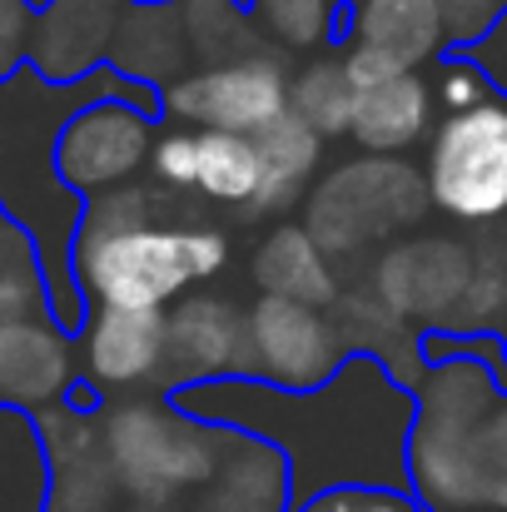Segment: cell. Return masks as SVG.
Masks as SVG:
<instances>
[{"instance_id":"4316f807","label":"cell","mask_w":507,"mask_h":512,"mask_svg":"<svg viewBox=\"0 0 507 512\" xmlns=\"http://www.w3.org/2000/svg\"><path fill=\"white\" fill-rule=\"evenodd\" d=\"M463 60H473V65L488 75V85L507 100V10L498 15V25H493L478 45H468V50H463Z\"/></svg>"},{"instance_id":"52a82bcc","label":"cell","mask_w":507,"mask_h":512,"mask_svg":"<svg viewBox=\"0 0 507 512\" xmlns=\"http://www.w3.org/2000/svg\"><path fill=\"white\" fill-rule=\"evenodd\" d=\"M249 343H254V378L289 388V393L324 388L348 363L343 329L324 309L299 304V299L259 294L249 309Z\"/></svg>"},{"instance_id":"7402d4cb","label":"cell","mask_w":507,"mask_h":512,"mask_svg":"<svg viewBox=\"0 0 507 512\" xmlns=\"http://www.w3.org/2000/svg\"><path fill=\"white\" fill-rule=\"evenodd\" d=\"M438 105H443V115H468V110H478V105H488L498 90L488 85V75L473 65V60H463V55H448L443 60V70H438Z\"/></svg>"},{"instance_id":"3957f363","label":"cell","mask_w":507,"mask_h":512,"mask_svg":"<svg viewBox=\"0 0 507 512\" xmlns=\"http://www.w3.org/2000/svg\"><path fill=\"white\" fill-rule=\"evenodd\" d=\"M423 184L433 209L458 224H498L507 214V100L493 95L468 115H443L428 140Z\"/></svg>"},{"instance_id":"44dd1931","label":"cell","mask_w":507,"mask_h":512,"mask_svg":"<svg viewBox=\"0 0 507 512\" xmlns=\"http://www.w3.org/2000/svg\"><path fill=\"white\" fill-rule=\"evenodd\" d=\"M289 115H299L319 140L348 135L353 125V85L338 55H314L289 85Z\"/></svg>"},{"instance_id":"30bf717a","label":"cell","mask_w":507,"mask_h":512,"mask_svg":"<svg viewBox=\"0 0 507 512\" xmlns=\"http://www.w3.org/2000/svg\"><path fill=\"white\" fill-rule=\"evenodd\" d=\"M85 383L95 393H120L169 368V314L160 309H90L80 329Z\"/></svg>"},{"instance_id":"5b68a950","label":"cell","mask_w":507,"mask_h":512,"mask_svg":"<svg viewBox=\"0 0 507 512\" xmlns=\"http://www.w3.org/2000/svg\"><path fill=\"white\" fill-rule=\"evenodd\" d=\"M289 75L274 55H244L219 60L194 75H179L160 90L165 120L194 130H224V135H264L289 115Z\"/></svg>"},{"instance_id":"4fadbf2b","label":"cell","mask_w":507,"mask_h":512,"mask_svg":"<svg viewBox=\"0 0 507 512\" xmlns=\"http://www.w3.org/2000/svg\"><path fill=\"white\" fill-rule=\"evenodd\" d=\"M433 85L408 70L378 90H358L353 95V125H348V140L373 155V160H393L403 150H413L423 135H428V120H433Z\"/></svg>"},{"instance_id":"ba28073f","label":"cell","mask_w":507,"mask_h":512,"mask_svg":"<svg viewBox=\"0 0 507 512\" xmlns=\"http://www.w3.org/2000/svg\"><path fill=\"white\" fill-rule=\"evenodd\" d=\"M169 388L219 383V378H254V343L249 314L219 294H189L169 309Z\"/></svg>"},{"instance_id":"484cf974","label":"cell","mask_w":507,"mask_h":512,"mask_svg":"<svg viewBox=\"0 0 507 512\" xmlns=\"http://www.w3.org/2000/svg\"><path fill=\"white\" fill-rule=\"evenodd\" d=\"M338 50H343L338 60H343V75H348L353 95H358V90H378V85L408 75L398 60H388V55H378V50H368V45H338Z\"/></svg>"},{"instance_id":"7c38bea8","label":"cell","mask_w":507,"mask_h":512,"mask_svg":"<svg viewBox=\"0 0 507 512\" xmlns=\"http://www.w3.org/2000/svg\"><path fill=\"white\" fill-rule=\"evenodd\" d=\"M189 512H294V478L274 443L229 433L224 458Z\"/></svg>"},{"instance_id":"8992f818","label":"cell","mask_w":507,"mask_h":512,"mask_svg":"<svg viewBox=\"0 0 507 512\" xmlns=\"http://www.w3.org/2000/svg\"><path fill=\"white\" fill-rule=\"evenodd\" d=\"M155 130L160 115L130 105V100H95L75 110L55 140V174L65 189H75L85 204L140 184V170L155 155Z\"/></svg>"},{"instance_id":"ffe728a7","label":"cell","mask_w":507,"mask_h":512,"mask_svg":"<svg viewBox=\"0 0 507 512\" xmlns=\"http://www.w3.org/2000/svg\"><path fill=\"white\" fill-rule=\"evenodd\" d=\"M249 20L284 50H338L343 45V15L334 0H244Z\"/></svg>"},{"instance_id":"9c48e42d","label":"cell","mask_w":507,"mask_h":512,"mask_svg":"<svg viewBox=\"0 0 507 512\" xmlns=\"http://www.w3.org/2000/svg\"><path fill=\"white\" fill-rule=\"evenodd\" d=\"M135 0H50L35 10L30 70L50 85H80L110 65Z\"/></svg>"},{"instance_id":"d6986e66","label":"cell","mask_w":507,"mask_h":512,"mask_svg":"<svg viewBox=\"0 0 507 512\" xmlns=\"http://www.w3.org/2000/svg\"><path fill=\"white\" fill-rule=\"evenodd\" d=\"M319 155H324V140L299 120V115H284L274 130L259 135V160H264V184H259V199L249 214H279L289 209L294 199H304L309 179L319 170Z\"/></svg>"},{"instance_id":"5bb4252c","label":"cell","mask_w":507,"mask_h":512,"mask_svg":"<svg viewBox=\"0 0 507 512\" xmlns=\"http://www.w3.org/2000/svg\"><path fill=\"white\" fill-rule=\"evenodd\" d=\"M343 45H368L403 70L428 65L448 45L443 5L438 0H358L353 20L343 25Z\"/></svg>"},{"instance_id":"7a4b0ae2","label":"cell","mask_w":507,"mask_h":512,"mask_svg":"<svg viewBox=\"0 0 507 512\" xmlns=\"http://www.w3.org/2000/svg\"><path fill=\"white\" fill-rule=\"evenodd\" d=\"M229 264V239L209 224H130L80 229L75 279L90 309H160L169 314L194 284Z\"/></svg>"},{"instance_id":"603a6c76","label":"cell","mask_w":507,"mask_h":512,"mask_svg":"<svg viewBox=\"0 0 507 512\" xmlns=\"http://www.w3.org/2000/svg\"><path fill=\"white\" fill-rule=\"evenodd\" d=\"M294 512H423L413 493H393V488H329Z\"/></svg>"},{"instance_id":"277c9868","label":"cell","mask_w":507,"mask_h":512,"mask_svg":"<svg viewBox=\"0 0 507 512\" xmlns=\"http://www.w3.org/2000/svg\"><path fill=\"white\" fill-rule=\"evenodd\" d=\"M428 204L433 199L423 174H413L403 160H353L309 194L304 229L324 254H348L393 234L398 224H413Z\"/></svg>"},{"instance_id":"2e32d148","label":"cell","mask_w":507,"mask_h":512,"mask_svg":"<svg viewBox=\"0 0 507 512\" xmlns=\"http://www.w3.org/2000/svg\"><path fill=\"white\" fill-rule=\"evenodd\" d=\"M254 284L274 299H299L314 309L338 304V279L329 269V254L304 224H279L259 254H254Z\"/></svg>"},{"instance_id":"9a60e30c","label":"cell","mask_w":507,"mask_h":512,"mask_svg":"<svg viewBox=\"0 0 507 512\" xmlns=\"http://www.w3.org/2000/svg\"><path fill=\"white\" fill-rule=\"evenodd\" d=\"M478 264L463 244L453 239H413V244H398L383 254L378 264V299L393 309V314H413V309H428V289L423 284H443L458 304L473 284Z\"/></svg>"},{"instance_id":"8fae6325","label":"cell","mask_w":507,"mask_h":512,"mask_svg":"<svg viewBox=\"0 0 507 512\" xmlns=\"http://www.w3.org/2000/svg\"><path fill=\"white\" fill-rule=\"evenodd\" d=\"M70 334H60L50 319L35 324H0V408L20 413H45L70 398L75 358H70Z\"/></svg>"},{"instance_id":"cb8c5ba5","label":"cell","mask_w":507,"mask_h":512,"mask_svg":"<svg viewBox=\"0 0 507 512\" xmlns=\"http://www.w3.org/2000/svg\"><path fill=\"white\" fill-rule=\"evenodd\" d=\"M30 35H35V5L0 0V85L30 65Z\"/></svg>"},{"instance_id":"e0dca14e","label":"cell","mask_w":507,"mask_h":512,"mask_svg":"<svg viewBox=\"0 0 507 512\" xmlns=\"http://www.w3.org/2000/svg\"><path fill=\"white\" fill-rule=\"evenodd\" d=\"M0 512H50L45 433L20 408H0Z\"/></svg>"},{"instance_id":"6da1fadb","label":"cell","mask_w":507,"mask_h":512,"mask_svg":"<svg viewBox=\"0 0 507 512\" xmlns=\"http://www.w3.org/2000/svg\"><path fill=\"white\" fill-rule=\"evenodd\" d=\"M169 403L194 423L274 443L294 478V508L329 488L413 493L408 443L418 403L373 353H348V363L314 393H289L264 378H219L174 388Z\"/></svg>"},{"instance_id":"d4e9b609","label":"cell","mask_w":507,"mask_h":512,"mask_svg":"<svg viewBox=\"0 0 507 512\" xmlns=\"http://www.w3.org/2000/svg\"><path fill=\"white\" fill-rule=\"evenodd\" d=\"M150 174L165 189H194V130H165L155 140Z\"/></svg>"},{"instance_id":"ac0fdd59","label":"cell","mask_w":507,"mask_h":512,"mask_svg":"<svg viewBox=\"0 0 507 512\" xmlns=\"http://www.w3.org/2000/svg\"><path fill=\"white\" fill-rule=\"evenodd\" d=\"M264 184V160L254 135H224V130H194V189L214 204L254 209Z\"/></svg>"}]
</instances>
